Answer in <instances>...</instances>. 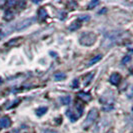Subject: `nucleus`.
<instances>
[{
    "instance_id": "obj_1",
    "label": "nucleus",
    "mask_w": 133,
    "mask_h": 133,
    "mask_svg": "<svg viewBox=\"0 0 133 133\" xmlns=\"http://www.w3.org/2000/svg\"><path fill=\"white\" fill-rule=\"evenodd\" d=\"M96 35L92 32H89V33H85L84 35H82L80 37V44L81 45H84V46H91L93 45L96 41Z\"/></svg>"
},
{
    "instance_id": "obj_2",
    "label": "nucleus",
    "mask_w": 133,
    "mask_h": 133,
    "mask_svg": "<svg viewBox=\"0 0 133 133\" xmlns=\"http://www.w3.org/2000/svg\"><path fill=\"white\" fill-rule=\"evenodd\" d=\"M97 116H98L97 109H95V108L91 109V110L89 111L88 115H87L86 120H85V121H84V123H83V127H84V129H87L89 126H91V125L94 123V121L96 120Z\"/></svg>"
},
{
    "instance_id": "obj_3",
    "label": "nucleus",
    "mask_w": 133,
    "mask_h": 133,
    "mask_svg": "<svg viewBox=\"0 0 133 133\" xmlns=\"http://www.w3.org/2000/svg\"><path fill=\"white\" fill-rule=\"evenodd\" d=\"M35 22V18H28L23 21L19 22L17 25H16V30H22V29H25L27 27H29L31 24H33Z\"/></svg>"
},
{
    "instance_id": "obj_4",
    "label": "nucleus",
    "mask_w": 133,
    "mask_h": 133,
    "mask_svg": "<svg viewBox=\"0 0 133 133\" xmlns=\"http://www.w3.org/2000/svg\"><path fill=\"white\" fill-rule=\"evenodd\" d=\"M120 80H121V76L118 73H113L109 78L110 83L113 84V85H118L120 83Z\"/></svg>"
},
{
    "instance_id": "obj_5",
    "label": "nucleus",
    "mask_w": 133,
    "mask_h": 133,
    "mask_svg": "<svg viewBox=\"0 0 133 133\" xmlns=\"http://www.w3.org/2000/svg\"><path fill=\"white\" fill-rule=\"evenodd\" d=\"M0 125L2 127H4V128H8V127L11 126V120L10 118H8V117H2L1 119H0Z\"/></svg>"
},
{
    "instance_id": "obj_6",
    "label": "nucleus",
    "mask_w": 133,
    "mask_h": 133,
    "mask_svg": "<svg viewBox=\"0 0 133 133\" xmlns=\"http://www.w3.org/2000/svg\"><path fill=\"white\" fill-rule=\"evenodd\" d=\"M77 96H78V98L82 99L83 101H85V102L91 100V95L89 93H86V92H79V93L77 94Z\"/></svg>"
},
{
    "instance_id": "obj_7",
    "label": "nucleus",
    "mask_w": 133,
    "mask_h": 133,
    "mask_svg": "<svg viewBox=\"0 0 133 133\" xmlns=\"http://www.w3.org/2000/svg\"><path fill=\"white\" fill-rule=\"evenodd\" d=\"M47 16H48V13H47L46 10H45L44 8H40L39 11H38V17H39V20L43 21V20L46 19Z\"/></svg>"
},
{
    "instance_id": "obj_8",
    "label": "nucleus",
    "mask_w": 133,
    "mask_h": 133,
    "mask_svg": "<svg viewBox=\"0 0 133 133\" xmlns=\"http://www.w3.org/2000/svg\"><path fill=\"white\" fill-rule=\"evenodd\" d=\"M80 26H81L80 21L79 20H76V21H73V22L71 23V25L69 26V30H70V31H75V30L79 29Z\"/></svg>"
},
{
    "instance_id": "obj_9",
    "label": "nucleus",
    "mask_w": 133,
    "mask_h": 133,
    "mask_svg": "<svg viewBox=\"0 0 133 133\" xmlns=\"http://www.w3.org/2000/svg\"><path fill=\"white\" fill-rule=\"evenodd\" d=\"M66 78V74H64L63 72H57L54 75V79L56 81H61V80L65 79Z\"/></svg>"
},
{
    "instance_id": "obj_10",
    "label": "nucleus",
    "mask_w": 133,
    "mask_h": 133,
    "mask_svg": "<svg viewBox=\"0 0 133 133\" xmlns=\"http://www.w3.org/2000/svg\"><path fill=\"white\" fill-rule=\"evenodd\" d=\"M101 58H102V55H100V54H99V55H96L95 57H93L92 59L89 61L88 65H89V66H91V65H93V64H95V63H97V62H98Z\"/></svg>"
},
{
    "instance_id": "obj_11",
    "label": "nucleus",
    "mask_w": 133,
    "mask_h": 133,
    "mask_svg": "<svg viewBox=\"0 0 133 133\" xmlns=\"http://www.w3.org/2000/svg\"><path fill=\"white\" fill-rule=\"evenodd\" d=\"M61 102H62L64 105H68V104H70V102H71V97H70V96H63V97L61 98Z\"/></svg>"
},
{
    "instance_id": "obj_12",
    "label": "nucleus",
    "mask_w": 133,
    "mask_h": 133,
    "mask_svg": "<svg viewBox=\"0 0 133 133\" xmlns=\"http://www.w3.org/2000/svg\"><path fill=\"white\" fill-rule=\"evenodd\" d=\"M45 112H47L46 107H41V108H39V109H37V110H36V114H37V115H39V116L43 115Z\"/></svg>"
},
{
    "instance_id": "obj_13",
    "label": "nucleus",
    "mask_w": 133,
    "mask_h": 133,
    "mask_svg": "<svg viewBox=\"0 0 133 133\" xmlns=\"http://www.w3.org/2000/svg\"><path fill=\"white\" fill-rule=\"evenodd\" d=\"M13 18V13L11 11H7L5 13V16H4V19L5 20H11Z\"/></svg>"
},
{
    "instance_id": "obj_14",
    "label": "nucleus",
    "mask_w": 133,
    "mask_h": 133,
    "mask_svg": "<svg viewBox=\"0 0 133 133\" xmlns=\"http://www.w3.org/2000/svg\"><path fill=\"white\" fill-rule=\"evenodd\" d=\"M98 4H99V2H98V1H92V2H90V3H89L88 8H89V9H92L93 7H95L96 5H98Z\"/></svg>"
},
{
    "instance_id": "obj_15",
    "label": "nucleus",
    "mask_w": 133,
    "mask_h": 133,
    "mask_svg": "<svg viewBox=\"0 0 133 133\" xmlns=\"http://www.w3.org/2000/svg\"><path fill=\"white\" fill-rule=\"evenodd\" d=\"M128 61H130V56H125V57L122 59V64H126Z\"/></svg>"
},
{
    "instance_id": "obj_16",
    "label": "nucleus",
    "mask_w": 133,
    "mask_h": 133,
    "mask_svg": "<svg viewBox=\"0 0 133 133\" xmlns=\"http://www.w3.org/2000/svg\"><path fill=\"white\" fill-rule=\"evenodd\" d=\"M72 86H73V88H77V87L79 86V81L77 79H74L73 83H72Z\"/></svg>"
},
{
    "instance_id": "obj_17",
    "label": "nucleus",
    "mask_w": 133,
    "mask_h": 133,
    "mask_svg": "<svg viewBox=\"0 0 133 133\" xmlns=\"http://www.w3.org/2000/svg\"><path fill=\"white\" fill-rule=\"evenodd\" d=\"M92 77H93V74L91 73V74H89V76H88V78H86V81H85V83H84V84H85V85H86L87 83H89V81H90V78H92Z\"/></svg>"
},
{
    "instance_id": "obj_18",
    "label": "nucleus",
    "mask_w": 133,
    "mask_h": 133,
    "mask_svg": "<svg viewBox=\"0 0 133 133\" xmlns=\"http://www.w3.org/2000/svg\"><path fill=\"white\" fill-rule=\"evenodd\" d=\"M89 18H90V17H89L88 15H82V16L80 17L81 20H89Z\"/></svg>"
},
{
    "instance_id": "obj_19",
    "label": "nucleus",
    "mask_w": 133,
    "mask_h": 133,
    "mask_svg": "<svg viewBox=\"0 0 133 133\" xmlns=\"http://www.w3.org/2000/svg\"><path fill=\"white\" fill-rule=\"evenodd\" d=\"M43 133H55L54 131H52V130H45Z\"/></svg>"
},
{
    "instance_id": "obj_20",
    "label": "nucleus",
    "mask_w": 133,
    "mask_h": 133,
    "mask_svg": "<svg viewBox=\"0 0 133 133\" xmlns=\"http://www.w3.org/2000/svg\"><path fill=\"white\" fill-rule=\"evenodd\" d=\"M1 82H2V81H1V78H0V83H1Z\"/></svg>"
},
{
    "instance_id": "obj_21",
    "label": "nucleus",
    "mask_w": 133,
    "mask_h": 133,
    "mask_svg": "<svg viewBox=\"0 0 133 133\" xmlns=\"http://www.w3.org/2000/svg\"><path fill=\"white\" fill-rule=\"evenodd\" d=\"M132 111H133V108H132Z\"/></svg>"
},
{
    "instance_id": "obj_22",
    "label": "nucleus",
    "mask_w": 133,
    "mask_h": 133,
    "mask_svg": "<svg viewBox=\"0 0 133 133\" xmlns=\"http://www.w3.org/2000/svg\"><path fill=\"white\" fill-rule=\"evenodd\" d=\"M0 111H1V109H0Z\"/></svg>"
},
{
    "instance_id": "obj_23",
    "label": "nucleus",
    "mask_w": 133,
    "mask_h": 133,
    "mask_svg": "<svg viewBox=\"0 0 133 133\" xmlns=\"http://www.w3.org/2000/svg\"><path fill=\"white\" fill-rule=\"evenodd\" d=\"M132 133H133V132H132Z\"/></svg>"
}]
</instances>
